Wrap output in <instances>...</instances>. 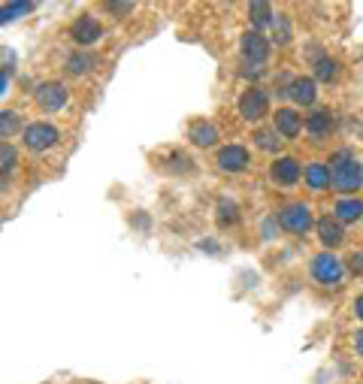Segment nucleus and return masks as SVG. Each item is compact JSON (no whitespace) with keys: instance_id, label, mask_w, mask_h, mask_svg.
<instances>
[{"instance_id":"obj_23","label":"nucleus","mask_w":363,"mask_h":384,"mask_svg":"<svg viewBox=\"0 0 363 384\" xmlns=\"http://www.w3.org/2000/svg\"><path fill=\"white\" fill-rule=\"evenodd\" d=\"M25 13H30V4H28V0H18V4L0 6V25H6V21H13V18L25 16Z\"/></svg>"},{"instance_id":"obj_25","label":"nucleus","mask_w":363,"mask_h":384,"mask_svg":"<svg viewBox=\"0 0 363 384\" xmlns=\"http://www.w3.org/2000/svg\"><path fill=\"white\" fill-rule=\"evenodd\" d=\"M272 30H276V43L279 46H288L291 43V25L285 16H276V21H272Z\"/></svg>"},{"instance_id":"obj_12","label":"nucleus","mask_w":363,"mask_h":384,"mask_svg":"<svg viewBox=\"0 0 363 384\" xmlns=\"http://www.w3.org/2000/svg\"><path fill=\"white\" fill-rule=\"evenodd\" d=\"M315 227H318V239H321L324 248H339L342 245L345 230H342V224H339L336 218H321Z\"/></svg>"},{"instance_id":"obj_7","label":"nucleus","mask_w":363,"mask_h":384,"mask_svg":"<svg viewBox=\"0 0 363 384\" xmlns=\"http://www.w3.org/2000/svg\"><path fill=\"white\" fill-rule=\"evenodd\" d=\"M70 37L73 43H79V46H91V43H97L100 37H104V28H100V21L94 16H79L73 21V28H70Z\"/></svg>"},{"instance_id":"obj_2","label":"nucleus","mask_w":363,"mask_h":384,"mask_svg":"<svg viewBox=\"0 0 363 384\" xmlns=\"http://www.w3.org/2000/svg\"><path fill=\"white\" fill-rule=\"evenodd\" d=\"M276 221L281 224L285 230H291V233H306L312 227V212H309V206L306 203H291V206H285V209H279V215H276Z\"/></svg>"},{"instance_id":"obj_17","label":"nucleus","mask_w":363,"mask_h":384,"mask_svg":"<svg viewBox=\"0 0 363 384\" xmlns=\"http://www.w3.org/2000/svg\"><path fill=\"white\" fill-rule=\"evenodd\" d=\"M303 176H306V185H309L312 191L330 188V169H327V164H309L303 169Z\"/></svg>"},{"instance_id":"obj_26","label":"nucleus","mask_w":363,"mask_h":384,"mask_svg":"<svg viewBox=\"0 0 363 384\" xmlns=\"http://www.w3.org/2000/svg\"><path fill=\"white\" fill-rule=\"evenodd\" d=\"M218 212H221V215H218L221 227H227V224H233L236 218H240V215H236V203H230V200H221L218 203Z\"/></svg>"},{"instance_id":"obj_6","label":"nucleus","mask_w":363,"mask_h":384,"mask_svg":"<svg viewBox=\"0 0 363 384\" xmlns=\"http://www.w3.org/2000/svg\"><path fill=\"white\" fill-rule=\"evenodd\" d=\"M312 276H315V281H321V285H336V281L342 278V264H339V257H333L330 252H324L312 261Z\"/></svg>"},{"instance_id":"obj_19","label":"nucleus","mask_w":363,"mask_h":384,"mask_svg":"<svg viewBox=\"0 0 363 384\" xmlns=\"http://www.w3.org/2000/svg\"><path fill=\"white\" fill-rule=\"evenodd\" d=\"M360 218H363V203H360V200L345 197V200L336 203V221H339V224H354V221H360Z\"/></svg>"},{"instance_id":"obj_27","label":"nucleus","mask_w":363,"mask_h":384,"mask_svg":"<svg viewBox=\"0 0 363 384\" xmlns=\"http://www.w3.org/2000/svg\"><path fill=\"white\" fill-rule=\"evenodd\" d=\"M106 9L112 16H128V13H133V4H106Z\"/></svg>"},{"instance_id":"obj_24","label":"nucleus","mask_w":363,"mask_h":384,"mask_svg":"<svg viewBox=\"0 0 363 384\" xmlns=\"http://www.w3.org/2000/svg\"><path fill=\"white\" fill-rule=\"evenodd\" d=\"M255 142H257V149H264V152H279V145H281L276 130H257Z\"/></svg>"},{"instance_id":"obj_3","label":"nucleus","mask_w":363,"mask_h":384,"mask_svg":"<svg viewBox=\"0 0 363 384\" xmlns=\"http://www.w3.org/2000/svg\"><path fill=\"white\" fill-rule=\"evenodd\" d=\"M33 100H37V106H43L45 112H58L67 106L70 91H67L64 82H43V85H37V91H33Z\"/></svg>"},{"instance_id":"obj_9","label":"nucleus","mask_w":363,"mask_h":384,"mask_svg":"<svg viewBox=\"0 0 363 384\" xmlns=\"http://www.w3.org/2000/svg\"><path fill=\"white\" fill-rule=\"evenodd\" d=\"M240 49H242L245 64H264V61H267V55H269V43L260 37L257 30H248V33H242Z\"/></svg>"},{"instance_id":"obj_13","label":"nucleus","mask_w":363,"mask_h":384,"mask_svg":"<svg viewBox=\"0 0 363 384\" xmlns=\"http://www.w3.org/2000/svg\"><path fill=\"white\" fill-rule=\"evenodd\" d=\"M300 164L294 161V157H279L276 164H272L269 169V176H272V182H279V185H294L300 179Z\"/></svg>"},{"instance_id":"obj_15","label":"nucleus","mask_w":363,"mask_h":384,"mask_svg":"<svg viewBox=\"0 0 363 384\" xmlns=\"http://www.w3.org/2000/svg\"><path fill=\"white\" fill-rule=\"evenodd\" d=\"M330 128H333V115L327 109H315L306 115V130H309L312 137H327Z\"/></svg>"},{"instance_id":"obj_28","label":"nucleus","mask_w":363,"mask_h":384,"mask_svg":"<svg viewBox=\"0 0 363 384\" xmlns=\"http://www.w3.org/2000/svg\"><path fill=\"white\" fill-rule=\"evenodd\" d=\"M348 269H351L354 276H360V273H363V254H351V257H348Z\"/></svg>"},{"instance_id":"obj_30","label":"nucleus","mask_w":363,"mask_h":384,"mask_svg":"<svg viewBox=\"0 0 363 384\" xmlns=\"http://www.w3.org/2000/svg\"><path fill=\"white\" fill-rule=\"evenodd\" d=\"M354 345H357V351L363 354V330H357V339H354Z\"/></svg>"},{"instance_id":"obj_8","label":"nucleus","mask_w":363,"mask_h":384,"mask_svg":"<svg viewBox=\"0 0 363 384\" xmlns=\"http://www.w3.org/2000/svg\"><path fill=\"white\" fill-rule=\"evenodd\" d=\"M252 164V154H248L245 145H224L218 152V166L224 173H242Z\"/></svg>"},{"instance_id":"obj_21","label":"nucleus","mask_w":363,"mask_h":384,"mask_svg":"<svg viewBox=\"0 0 363 384\" xmlns=\"http://www.w3.org/2000/svg\"><path fill=\"white\" fill-rule=\"evenodd\" d=\"M16 164H18V152H16V145L0 140V176H9V173L16 169Z\"/></svg>"},{"instance_id":"obj_4","label":"nucleus","mask_w":363,"mask_h":384,"mask_svg":"<svg viewBox=\"0 0 363 384\" xmlns=\"http://www.w3.org/2000/svg\"><path fill=\"white\" fill-rule=\"evenodd\" d=\"M58 140H61L58 128H55V124H45V121L30 124L25 130V145L30 152H49L52 145H58Z\"/></svg>"},{"instance_id":"obj_1","label":"nucleus","mask_w":363,"mask_h":384,"mask_svg":"<svg viewBox=\"0 0 363 384\" xmlns=\"http://www.w3.org/2000/svg\"><path fill=\"white\" fill-rule=\"evenodd\" d=\"M327 169H330V185L339 194H354V191L363 188V166L357 164V157L351 152H336L330 161H327Z\"/></svg>"},{"instance_id":"obj_10","label":"nucleus","mask_w":363,"mask_h":384,"mask_svg":"<svg viewBox=\"0 0 363 384\" xmlns=\"http://www.w3.org/2000/svg\"><path fill=\"white\" fill-rule=\"evenodd\" d=\"M303 128V118H300V112L297 109H279L276 115H272V130L279 133V137H285V140H294L300 133Z\"/></svg>"},{"instance_id":"obj_29","label":"nucleus","mask_w":363,"mask_h":384,"mask_svg":"<svg viewBox=\"0 0 363 384\" xmlns=\"http://www.w3.org/2000/svg\"><path fill=\"white\" fill-rule=\"evenodd\" d=\"M354 312H357V318H363V293L354 300Z\"/></svg>"},{"instance_id":"obj_16","label":"nucleus","mask_w":363,"mask_h":384,"mask_svg":"<svg viewBox=\"0 0 363 384\" xmlns=\"http://www.w3.org/2000/svg\"><path fill=\"white\" fill-rule=\"evenodd\" d=\"M28 128H25V121H21V115L18 112H13V109H4L0 112V140H13L16 133H25Z\"/></svg>"},{"instance_id":"obj_22","label":"nucleus","mask_w":363,"mask_h":384,"mask_svg":"<svg viewBox=\"0 0 363 384\" xmlns=\"http://www.w3.org/2000/svg\"><path fill=\"white\" fill-rule=\"evenodd\" d=\"M336 67H339V64H336L333 58H327V55H324V58H318V61H315V76L321 79V82H333L336 73H339Z\"/></svg>"},{"instance_id":"obj_14","label":"nucleus","mask_w":363,"mask_h":384,"mask_svg":"<svg viewBox=\"0 0 363 384\" xmlns=\"http://www.w3.org/2000/svg\"><path fill=\"white\" fill-rule=\"evenodd\" d=\"M188 140L200 145V149H209V145L218 142V128L209 121H197V124H191V130H188Z\"/></svg>"},{"instance_id":"obj_20","label":"nucleus","mask_w":363,"mask_h":384,"mask_svg":"<svg viewBox=\"0 0 363 384\" xmlns=\"http://www.w3.org/2000/svg\"><path fill=\"white\" fill-rule=\"evenodd\" d=\"M248 18H252L255 30L260 33V28H267V25H272V21H276V13H272V6H269V4L257 0V4L248 6Z\"/></svg>"},{"instance_id":"obj_11","label":"nucleus","mask_w":363,"mask_h":384,"mask_svg":"<svg viewBox=\"0 0 363 384\" xmlns=\"http://www.w3.org/2000/svg\"><path fill=\"white\" fill-rule=\"evenodd\" d=\"M288 97H291L297 106H312V103H315V97H318V91H315V79H306V76L291 79Z\"/></svg>"},{"instance_id":"obj_5","label":"nucleus","mask_w":363,"mask_h":384,"mask_svg":"<svg viewBox=\"0 0 363 384\" xmlns=\"http://www.w3.org/2000/svg\"><path fill=\"white\" fill-rule=\"evenodd\" d=\"M267 106H269V97L264 88H248V91L240 97V115L245 121H260L267 115Z\"/></svg>"},{"instance_id":"obj_18","label":"nucleus","mask_w":363,"mask_h":384,"mask_svg":"<svg viewBox=\"0 0 363 384\" xmlns=\"http://www.w3.org/2000/svg\"><path fill=\"white\" fill-rule=\"evenodd\" d=\"M94 64H97V58H94L91 52H85V49H79V52H73V55H67V73H73V76L91 73V70H94Z\"/></svg>"}]
</instances>
